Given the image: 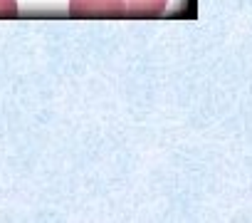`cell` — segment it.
Masks as SVG:
<instances>
[{
	"label": "cell",
	"mask_w": 252,
	"mask_h": 223,
	"mask_svg": "<svg viewBox=\"0 0 252 223\" xmlns=\"http://www.w3.org/2000/svg\"><path fill=\"white\" fill-rule=\"evenodd\" d=\"M72 18H126L124 0H69Z\"/></svg>",
	"instance_id": "cell-1"
},
{
	"label": "cell",
	"mask_w": 252,
	"mask_h": 223,
	"mask_svg": "<svg viewBox=\"0 0 252 223\" xmlns=\"http://www.w3.org/2000/svg\"><path fill=\"white\" fill-rule=\"evenodd\" d=\"M18 15V0H0V18H15Z\"/></svg>",
	"instance_id": "cell-3"
},
{
	"label": "cell",
	"mask_w": 252,
	"mask_h": 223,
	"mask_svg": "<svg viewBox=\"0 0 252 223\" xmlns=\"http://www.w3.org/2000/svg\"><path fill=\"white\" fill-rule=\"evenodd\" d=\"M129 18H161L168 8V0H124Z\"/></svg>",
	"instance_id": "cell-2"
}]
</instances>
